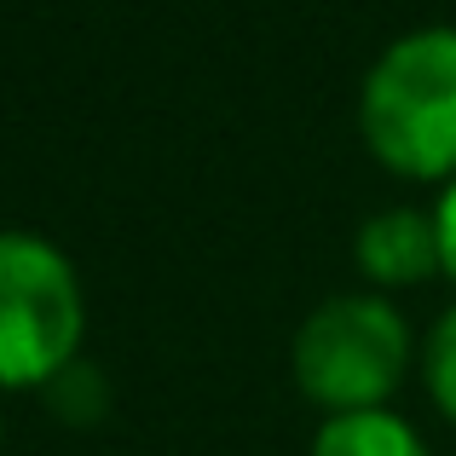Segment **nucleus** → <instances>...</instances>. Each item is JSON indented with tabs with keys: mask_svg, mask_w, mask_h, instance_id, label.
<instances>
[{
	"mask_svg": "<svg viewBox=\"0 0 456 456\" xmlns=\"http://www.w3.org/2000/svg\"><path fill=\"white\" fill-rule=\"evenodd\" d=\"M358 134L387 174L416 185L456 179V29H411L370 64L358 87Z\"/></svg>",
	"mask_w": 456,
	"mask_h": 456,
	"instance_id": "nucleus-1",
	"label": "nucleus"
},
{
	"mask_svg": "<svg viewBox=\"0 0 456 456\" xmlns=\"http://www.w3.org/2000/svg\"><path fill=\"white\" fill-rule=\"evenodd\" d=\"M411 323L404 312L376 289L358 295H330L323 306L306 312L295 330V387L318 411H381L404 387L411 370Z\"/></svg>",
	"mask_w": 456,
	"mask_h": 456,
	"instance_id": "nucleus-2",
	"label": "nucleus"
},
{
	"mask_svg": "<svg viewBox=\"0 0 456 456\" xmlns=\"http://www.w3.org/2000/svg\"><path fill=\"white\" fill-rule=\"evenodd\" d=\"M87 295L58 243L0 232V387H53L81 353Z\"/></svg>",
	"mask_w": 456,
	"mask_h": 456,
	"instance_id": "nucleus-3",
	"label": "nucleus"
},
{
	"mask_svg": "<svg viewBox=\"0 0 456 456\" xmlns=\"http://www.w3.org/2000/svg\"><path fill=\"white\" fill-rule=\"evenodd\" d=\"M353 266L376 295L416 289L428 278H445V255H439V225L434 208H381L358 225L353 237Z\"/></svg>",
	"mask_w": 456,
	"mask_h": 456,
	"instance_id": "nucleus-4",
	"label": "nucleus"
},
{
	"mask_svg": "<svg viewBox=\"0 0 456 456\" xmlns=\"http://www.w3.org/2000/svg\"><path fill=\"white\" fill-rule=\"evenodd\" d=\"M312 456H428V445L404 416H393L381 404V411L323 416L318 434H312Z\"/></svg>",
	"mask_w": 456,
	"mask_h": 456,
	"instance_id": "nucleus-5",
	"label": "nucleus"
},
{
	"mask_svg": "<svg viewBox=\"0 0 456 456\" xmlns=\"http://www.w3.org/2000/svg\"><path fill=\"white\" fill-rule=\"evenodd\" d=\"M422 387L434 399V411L456 422V306L439 312V323L422 341Z\"/></svg>",
	"mask_w": 456,
	"mask_h": 456,
	"instance_id": "nucleus-6",
	"label": "nucleus"
},
{
	"mask_svg": "<svg viewBox=\"0 0 456 456\" xmlns=\"http://www.w3.org/2000/svg\"><path fill=\"white\" fill-rule=\"evenodd\" d=\"M434 225H439V255H445V278L456 283V179L439 191L434 202Z\"/></svg>",
	"mask_w": 456,
	"mask_h": 456,
	"instance_id": "nucleus-7",
	"label": "nucleus"
},
{
	"mask_svg": "<svg viewBox=\"0 0 456 456\" xmlns=\"http://www.w3.org/2000/svg\"><path fill=\"white\" fill-rule=\"evenodd\" d=\"M0 439H6V428H0Z\"/></svg>",
	"mask_w": 456,
	"mask_h": 456,
	"instance_id": "nucleus-8",
	"label": "nucleus"
}]
</instances>
